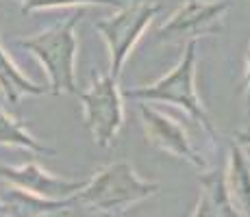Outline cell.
Returning a JSON list of instances; mask_svg holds the SVG:
<instances>
[{
    "instance_id": "3",
    "label": "cell",
    "mask_w": 250,
    "mask_h": 217,
    "mask_svg": "<svg viewBox=\"0 0 250 217\" xmlns=\"http://www.w3.org/2000/svg\"><path fill=\"white\" fill-rule=\"evenodd\" d=\"M159 191L161 187L157 182L144 180L133 170L131 163L115 161L94 174L85 182L83 189L76 191L72 197L79 204H85L100 213H122L139 202L157 196Z\"/></svg>"
},
{
    "instance_id": "7",
    "label": "cell",
    "mask_w": 250,
    "mask_h": 217,
    "mask_svg": "<svg viewBox=\"0 0 250 217\" xmlns=\"http://www.w3.org/2000/svg\"><path fill=\"white\" fill-rule=\"evenodd\" d=\"M139 115H142V126L144 133H146V139L152 146L159 148L161 152H167L172 157L181 158V161H187L189 165L205 170L207 161L191 146L185 128L176 119H172L170 115L161 113V111H157L146 102H139Z\"/></svg>"
},
{
    "instance_id": "2",
    "label": "cell",
    "mask_w": 250,
    "mask_h": 217,
    "mask_svg": "<svg viewBox=\"0 0 250 217\" xmlns=\"http://www.w3.org/2000/svg\"><path fill=\"white\" fill-rule=\"evenodd\" d=\"M83 16L85 7H79L63 22H57L55 26L33 37H26V39H18V46L33 52L44 65L50 91L55 96L79 94L76 91V52H79L76 24Z\"/></svg>"
},
{
    "instance_id": "17",
    "label": "cell",
    "mask_w": 250,
    "mask_h": 217,
    "mask_svg": "<svg viewBox=\"0 0 250 217\" xmlns=\"http://www.w3.org/2000/svg\"><path fill=\"white\" fill-rule=\"evenodd\" d=\"M248 4H250V0H248Z\"/></svg>"
},
{
    "instance_id": "11",
    "label": "cell",
    "mask_w": 250,
    "mask_h": 217,
    "mask_svg": "<svg viewBox=\"0 0 250 217\" xmlns=\"http://www.w3.org/2000/svg\"><path fill=\"white\" fill-rule=\"evenodd\" d=\"M224 178H227V189L235 209L244 217H250V161L239 143L230 146Z\"/></svg>"
},
{
    "instance_id": "6",
    "label": "cell",
    "mask_w": 250,
    "mask_h": 217,
    "mask_svg": "<svg viewBox=\"0 0 250 217\" xmlns=\"http://www.w3.org/2000/svg\"><path fill=\"white\" fill-rule=\"evenodd\" d=\"M230 0H185L159 26V41H198V37L218 35Z\"/></svg>"
},
{
    "instance_id": "1",
    "label": "cell",
    "mask_w": 250,
    "mask_h": 217,
    "mask_svg": "<svg viewBox=\"0 0 250 217\" xmlns=\"http://www.w3.org/2000/svg\"><path fill=\"white\" fill-rule=\"evenodd\" d=\"M196 61H198V41H187L185 52L179 59V63L172 67L166 76L150 85H139L133 89L122 91L124 98L139 100V102H163L174 104L183 109L194 122H198L211 139H218L211 122V115L207 113L203 100L196 91Z\"/></svg>"
},
{
    "instance_id": "5",
    "label": "cell",
    "mask_w": 250,
    "mask_h": 217,
    "mask_svg": "<svg viewBox=\"0 0 250 217\" xmlns=\"http://www.w3.org/2000/svg\"><path fill=\"white\" fill-rule=\"evenodd\" d=\"M161 11V4L157 2H133L118 9V13L109 16L107 20H98L94 28L103 35L104 43L109 48V59H111V72L115 79H120L122 67L131 57L133 48L142 39L146 28Z\"/></svg>"
},
{
    "instance_id": "12",
    "label": "cell",
    "mask_w": 250,
    "mask_h": 217,
    "mask_svg": "<svg viewBox=\"0 0 250 217\" xmlns=\"http://www.w3.org/2000/svg\"><path fill=\"white\" fill-rule=\"evenodd\" d=\"M0 91H2L4 98L11 104H18L24 94L26 96L46 94V87H42V85L33 83L31 79H26V74H22V70L13 63L11 57L0 46Z\"/></svg>"
},
{
    "instance_id": "10",
    "label": "cell",
    "mask_w": 250,
    "mask_h": 217,
    "mask_svg": "<svg viewBox=\"0 0 250 217\" xmlns=\"http://www.w3.org/2000/svg\"><path fill=\"white\" fill-rule=\"evenodd\" d=\"M198 202L191 217H244L235 209L227 189L224 167H215L198 176Z\"/></svg>"
},
{
    "instance_id": "14",
    "label": "cell",
    "mask_w": 250,
    "mask_h": 217,
    "mask_svg": "<svg viewBox=\"0 0 250 217\" xmlns=\"http://www.w3.org/2000/svg\"><path fill=\"white\" fill-rule=\"evenodd\" d=\"M22 2V13L24 16H31L35 11H42V9H63V7H89V4H96V7H113L120 9L124 7L122 0H20Z\"/></svg>"
},
{
    "instance_id": "9",
    "label": "cell",
    "mask_w": 250,
    "mask_h": 217,
    "mask_svg": "<svg viewBox=\"0 0 250 217\" xmlns=\"http://www.w3.org/2000/svg\"><path fill=\"white\" fill-rule=\"evenodd\" d=\"M74 197L63 200H48V197L28 194L9 182H0V213L2 217H50L59 213H68L74 206Z\"/></svg>"
},
{
    "instance_id": "16",
    "label": "cell",
    "mask_w": 250,
    "mask_h": 217,
    "mask_svg": "<svg viewBox=\"0 0 250 217\" xmlns=\"http://www.w3.org/2000/svg\"><path fill=\"white\" fill-rule=\"evenodd\" d=\"M235 143H239V146H248V148H250V128L239 130V133L235 135Z\"/></svg>"
},
{
    "instance_id": "4",
    "label": "cell",
    "mask_w": 250,
    "mask_h": 217,
    "mask_svg": "<svg viewBox=\"0 0 250 217\" xmlns=\"http://www.w3.org/2000/svg\"><path fill=\"white\" fill-rule=\"evenodd\" d=\"M120 79L113 74H100L87 91H79L83 104V119L96 146L109 148L115 143L120 128L124 124V96L118 85Z\"/></svg>"
},
{
    "instance_id": "8",
    "label": "cell",
    "mask_w": 250,
    "mask_h": 217,
    "mask_svg": "<svg viewBox=\"0 0 250 217\" xmlns=\"http://www.w3.org/2000/svg\"><path fill=\"white\" fill-rule=\"evenodd\" d=\"M0 180L16 185L20 189L35 194L48 200H63L72 197L76 191H81L87 180H72V178L55 176V174L42 170L35 161H28L24 165L11 167V165H0Z\"/></svg>"
},
{
    "instance_id": "15",
    "label": "cell",
    "mask_w": 250,
    "mask_h": 217,
    "mask_svg": "<svg viewBox=\"0 0 250 217\" xmlns=\"http://www.w3.org/2000/svg\"><path fill=\"white\" fill-rule=\"evenodd\" d=\"M244 87H246V109L250 115V43L246 48V59H244Z\"/></svg>"
},
{
    "instance_id": "13",
    "label": "cell",
    "mask_w": 250,
    "mask_h": 217,
    "mask_svg": "<svg viewBox=\"0 0 250 217\" xmlns=\"http://www.w3.org/2000/svg\"><path fill=\"white\" fill-rule=\"evenodd\" d=\"M0 143L4 146H16V148H24V150H31L35 154H55L52 148L40 143L26 128L20 119L11 118L9 113H4L2 104H0Z\"/></svg>"
}]
</instances>
